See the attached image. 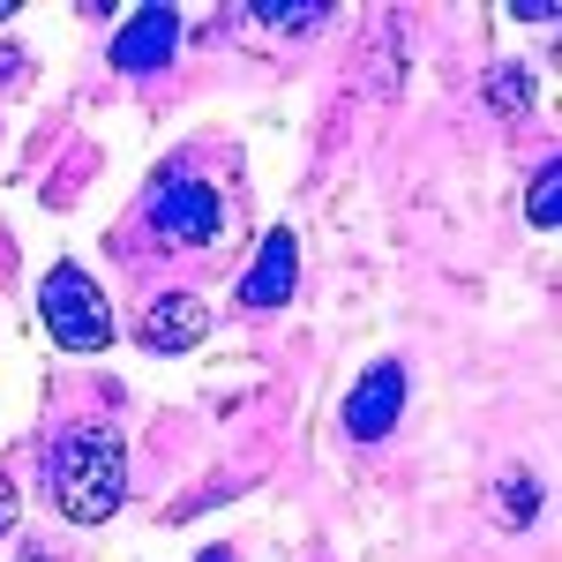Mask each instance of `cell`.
<instances>
[{"mask_svg": "<svg viewBox=\"0 0 562 562\" xmlns=\"http://www.w3.org/2000/svg\"><path fill=\"white\" fill-rule=\"evenodd\" d=\"M143 217L173 248H211L217 233H225V188H211L195 166H166V173L150 180V195H143Z\"/></svg>", "mask_w": 562, "mask_h": 562, "instance_id": "cell-2", "label": "cell"}, {"mask_svg": "<svg viewBox=\"0 0 562 562\" xmlns=\"http://www.w3.org/2000/svg\"><path fill=\"white\" fill-rule=\"evenodd\" d=\"M38 315H45V330H53V346H60V352H105V346H113V307H105L98 285H90V270H76V262L45 270Z\"/></svg>", "mask_w": 562, "mask_h": 562, "instance_id": "cell-3", "label": "cell"}, {"mask_svg": "<svg viewBox=\"0 0 562 562\" xmlns=\"http://www.w3.org/2000/svg\"><path fill=\"white\" fill-rule=\"evenodd\" d=\"M525 217H532L540 233H555V225H562V158H548V166H540L532 195H525Z\"/></svg>", "mask_w": 562, "mask_h": 562, "instance_id": "cell-11", "label": "cell"}, {"mask_svg": "<svg viewBox=\"0 0 562 562\" xmlns=\"http://www.w3.org/2000/svg\"><path fill=\"white\" fill-rule=\"evenodd\" d=\"M195 562H240V555H233V548H203Z\"/></svg>", "mask_w": 562, "mask_h": 562, "instance_id": "cell-15", "label": "cell"}, {"mask_svg": "<svg viewBox=\"0 0 562 562\" xmlns=\"http://www.w3.org/2000/svg\"><path fill=\"white\" fill-rule=\"evenodd\" d=\"M397 413H405V368H397V360H375V368L346 390V413H338V420H346L352 442H383V435L397 428Z\"/></svg>", "mask_w": 562, "mask_h": 562, "instance_id": "cell-5", "label": "cell"}, {"mask_svg": "<svg viewBox=\"0 0 562 562\" xmlns=\"http://www.w3.org/2000/svg\"><path fill=\"white\" fill-rule=\"evenodd\" d=\"M173 60H180V8H166V0L135 8L113 31V68L121 76H166Z\"/></svg>", "mask_w": 562, "mask_h": 562, "instance_id": "cell-4", "label": "cell"}, {"mask_svg": "<svg viewBox=\"0 0 562 562\" xmlns=\"http://www.w3.org/2000/svg\"><path fill=\"white\" fill-rule=\"evenodd\" d=\"M293 293H301V240L293 225H270L256 262L240 270V307H285Z\"/></svg>", "mask_w": 562, "mask_h": 562, "instance_id": "cell-6", "label": "cell"}, {"mask_svg": "<svg viewBox=\"0 0 562 562\" xmlns=\"http://www.w3.org/2000/svg\"><path fill=\"white\" fill-rule=\"evenodd\" d=\"M240 15L248 23H270V31H323L330 23V0H301V8L293 0H248Z\"/></svg>", "mask_w": 562, "mask_h": 562, "instance_id": "cell-9", "label": "cell"}, {"mask_svg": "<svg viewBox=\"0 0 562 562\" xmlns=\"http://www.w3.org/2000/svg\"><path fill=\"white\" fill-rule=\"evenodd\" d=\"M510 15H518V23H555L562 8H555V0H518V8H510Z\"/></svg>", "mask_w": 562, "mask_h": 562, "instance_id": "cell-12", "label": "cell"}, {"mask_svg": "<svg viewBox=\"0 0 562 562\" xmlns=\"http://www.w3.org/2000/svg\"><path fill=\"white\" fill-rule=\"evenodd\" d=\"M540 510H548L540 473H503V487H495V525H503V532H525Z\"/></svg>", "mask_w": 562, "mask_h": 562, "instance_id": "cell-8", "label": "cell"}, {"mask_svg": "<svg viewBox=\"0 0 562 562\" xmlns=\"http://www.w3.org/2000/svg\"><path fill=\"white\" fill-rule=\"evenodd\" d=\"M0 23H15V0H0Z\"/></svg>", "mask_w": 562, "mask_h": 562, "instance_id": "cell-16", "label": "cell"}, {"mask_svg": "<svg viewBox=\"0 0 562 562\" xmlns=\"http://www.w3.org/2000/svg\"><path fill=\"white\" fill-rule=\"evenodd\" d=\"M211 338V315L195 293H166V301H150V315L135 323V346L143 352H188Z\"/></svg>", "mask_w": 562, "mask_h": 562, "instance_id": "cell-7", "label": "cell"}, {"mask_svg": "<svg viewBox=\"0 0 562 562\" xmlns=\"http://www.w3.org/2000/svg\"><path fill=\"white\" fill-rule=\"evenodd\" d=\"M53 510L68 525H105L128 503V450L105 420H76L53 442Z\"/></svg>", "mask_w": 562, "mask_h": 562, "instance_id": "cell-1", "label": "cell"}, {"mask_svg": "<svg viewBox=\"0 0 562 562\" xmlns=\"http://www.w3.org/2000/svg\"><path fill=\"white\" fill-rule=\"evenodd\" d=\"M532 98H540V83H532V68H518V60L487 76V105L495 113H532Z\"/></svg>", "mask_w": 562, "mask_h": 562, "instance_id": "cell-10", "label": "cell"}, {"mask_svg": "<svg viewBox=\"0 0 562 562\" xmlns=\"http://www.w3.org/2000/svg\"><path fill=\"white\" fill-rule=\"evenodd\" d=\"M23 68H31V60H23L15 45H0V76H23Z\"/></svg>", "mask_w": 562, "mask_h": 562, "instance_id": "cell-14", "label": "cell"}, {"mask_svg": "<svg viewBox=\"0 0 562 562\" xmlns=\"http://www.w3.org/2000/svg\"><path fill=\"white\" fill-rule=\"evenodd\" d=\"M15 532V487H8V473H0V540Z\"/></svg>", "mask_w": 562, "mask_h": 562, "instance_id": "cell-13", "label": "cell"}, {"mask_svg": "<svg viewBox=\"0 0 562 562\" xmlns=\"http://www.w3.org/2000/svg\"><path fill=\"white\" fill-rule=\"evenodd\" d=\"M23 562H53V555H45V548H31V555H23Z\"/></svg>", "mask_w": 562, "mask_h": 562, "instance_id": "cell-17", "label": "cell"}]
</instances>
